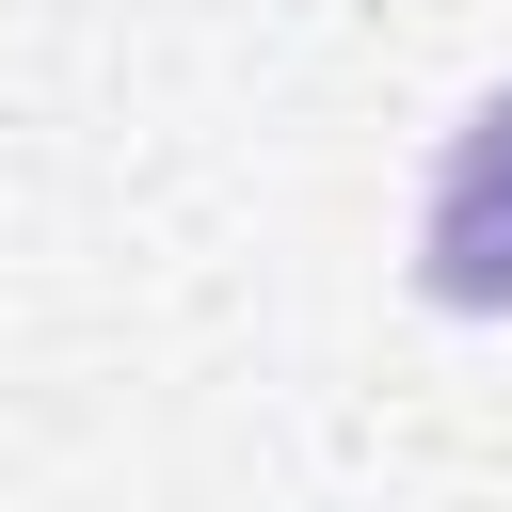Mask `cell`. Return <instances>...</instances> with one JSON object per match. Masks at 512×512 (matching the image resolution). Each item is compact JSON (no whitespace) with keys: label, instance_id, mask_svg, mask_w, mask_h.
Returning a JSON list of instances; mask_svg holds the SVG:
<instances>
[{"label":"cell","instance_id":"cell-1","mask_svg":"<svg viewBox=\"0 0 512 512\" xmlns=\"http://www.w3.org/2000/svg\"><path fill=\"white\" fill-rule=\"evenodd\" d=\"M416 288L448 320H512V96H480L432 160V208H416Z\"/></svg>","mask_w":512,"mask_h":512}]
</instances>
